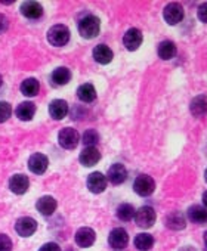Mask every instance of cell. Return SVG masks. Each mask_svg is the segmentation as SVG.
Masks as SVG:
<instances>
[{
    "label": "cell",
    "mask_w": 207,
    "mask_h": 251,
    "mask_svg": "<svg viewBox=\"0 0 207 251\" xmlns=\"http://www.w3.org/2000/svg\"><path fill=\"white\" fill-rule=\"evenodd\" d=\"M101 23L95 15H86L78 21V33L84 39H93L99 34Z\"/></svg>",
    "instance_id": "1"
},
{
    "label": "cell",
    "mask_w": 207,
    "mask_h": 251,
    "mask_svg": "<svg viewBox=\"0 0 207 251\" xmlns=\"http://www.w3.org/2000/svg\"><path fill=\"white\" fill-rule=\"evenodd\" d=\"M68 251H71V250H68Z\"/></svg>",
    "instance_id": "41"
},
{
    "label": "cell",
    "mask_w": 207,
    "mask_h": 251,
    "mask_svg": "<svg viewBox=\"0 0 207 251\" xmlns=\"http://www.w3.org/2000/svg\"><path fill=\"white\" fill-rule=\"evenodd\" d=\"M163 18L169 25H176L183 20V8L179 3H169L163 11Z\"/></svg>",
    "instance_id": "6"
},
{
    "label": "cell",
    "mask_w": 207,
    "mask_h": 251,
    "mask_svg": "<svg viewBox=\"0 0 207 251\" xmlns=\"http://www.w3.org/2000/svg\"><path fill=\"white\" fill-rule=\"evenodd\" d=\"M12 115V108L8 102L2 100L0 102V123H5L11 118Z\"/></svg>",
    "instance_id": "31"
},
{
    "label": "cell",
    "mask_w": 207,
    "mask_h": 251,
    "mask_svg": "<svg viewBox=\"0 0 207 251\" xmlns=\"http://www.w3.org/2000/svg\"><path fill=\"white\" fill-rule=\"evenodd\" d=\"M15 230L21 236H31L37 230V222L31 217H21L15 223Z\"/></svg>",
    "instance_id": "10"
},
{
    "label": "cell",
    "mask_w": 207,
    "mask_h": 251,
    "mask_svg": "<svg viewBox=\"0 0 207 251\" xmlns=\"http://www.w3.org/2000/svg\"><path fill=\"white\" fill-rule=\"evenodd\" d=\"M101 160V152L95 147H86L80 154V163L84 167H92Z\"/></svg>",
    "instance_id": "15"
},
{
    "label": "cell",
    "mask_w": 207,
    "mask_h": 251,
    "mask_svg": "<svg viewBox=\"0 0 207 251\" xmlns=\"http://www.w3.org/2000/svg\"><path fill=\"white\" fill-rule=\"evenodd\" d=\"M197 17L201 23H207V2L201 3L197 9Z\"/></svg>",
    "instance_id": "33"
},
{
    "label": "cell",
    "mask_w": 207,
    "mask_h": 251,
    "mask_svg": "<svg viewBox=\"0 0 207 251\" xmlns=\"http://www.w3.org/2000/svg\"><path fill=\"white\" fill-rule=\"evenodd\" d=\"M183 251H191V250H183Z\"/></svg>",
    "instance_id": "40"
},
{
    "label": "cell",
    "mask_w": 207,
    "mask_h": 251,
    "mask_svg": "<svg viewBox=\"0 0 207 251\" xmlns=\"http://www.w3.org/2000/svg\"><path fill=\"white\" fill-rule=\"evenodd\" d=\"M155 219H157V216H155V211L153 207L144 205L135 211V222L139 227H144V229L151 227L155 223Z\"/></svg>",
    "instance_id": "4"
},
{
    "label": "cell",
    "mask_w": 207,
    "mask_h": 251,
    "mask_svg": "<svg viewBox=\"0 0 207 251\" xmlns=\"http://www.w3.org/2000/svg\"><path fill=\"white\" fill-rule=\"evenodd\" d=\"M113 50L107 46V45H98L95 49H93V59L98 62V64H102V65H107L113 61Z\"/></svg>",
    "instance_id": "16"
},
{
    "label": "cell",
    "mask_w": 207,
    "mask_h": 251,
    "mask_svg": "<svg viewBox=\"0 0 207 251\" xmlns=\"http://www.w3.org/2000/svg\"><path fill=\"white\" fill-rule=\"evenodd\" d=\"M95 239H96V233L90 227H80L76 232V244L81 248H87L93 245Z\"/></svg>",
    "instance_id": "12"
},
{
    "label": "cell",
    "mask_w": 207,
    "mask_h": 251,
    "mask_svg": "<svg viewBox=\"0 0 207 251\" xmlns=\"http://www.w3.org/2000/svg\"><path fill=\"white\" fill-rule=\"evenodd\" d=\"M204 179H206V182H207V169H206V172H204Z\"/></svg>",
    "instance_id": "38"
},
{
    "label": "cell",
    "mask_w": 207,
    "mask_h": 251,
    "mask_svg": "<svg viewBox=\"0 0 207 251\" xmlns=\"http://www.w3.org/2000/svg\"><path fill=\"white\" fill-rule=\"evenodd\" d=\"M0 251H12V241L8 235L0 233Z\"/></svg>",
    "instance_id": "32"
},
{
    "label": "cell",
    "mask_w": 207,
    "mask_h": 251,
    "mask_svg": "<svg viewBox=\"0 0 207 251\" xmlns=\"http://www.w3.org/2000/svg\"><path fill=\"white\" fill-rule=\"evenodd\" d=\"M39 90H40V84L36 78H27L21 84V92L26 96H30V98L36 96L39 93Z\"/></svg>",
    "instance_id": "27"
},
{
    "label": "cell",
    "mask_w": 207,
    "mask_h": 251,
    "mask_svg": "<svg viewBox=\"0 0 207 251\" xmlns=\"http://www.w3.org/2000/svg\"><path fill=\"white\" fill-rule=\"evenodd\" d=\"M204 244H206V247H207V230L204 232Z\"/></svg>",
    "instance_id": "37"
},
{
    "label": "cell",
    "mask_w": 207,
    "mask_h": 251,
    "mask_svg": "<svg viewBox=\"0 0 207 251\" xmlns=\"http://www.w3.org/2000/svg\"><path fill=\"white\" fill-rule=\"evenodd\" d=\"M58 142L65 150H74L78 145V142H80V135H78V132L76 129L65 127V129H62L59 132Z\"/></svg>",
    "instance_id": "5"
},
{
    "label": "cell",
    "mask_w": 207,
    "mask_h": 251,
    "mask_svg": "<svg viewBox=\"0 0 207 251\" xmlns=\"http://www.w3.org/2000/svg\"><path fill=\"white\" fill-rule=\"evenodd\" d=\"M189 111L192 115L195 117H203L207 114V96L206 95H200L195 96L191 103H189Z\"/></svg>",
    "instance_id": "20"
},
{
    "label": "cell",
    "mask_w": 207,
    "mask_h": 251,
    "mask_svg": "<svg viewBox=\"0 0 207 251\" xmlns=\"http://www.w3.org/2000/svg\"><path fill=\"white\" fill-rule=\"evenodd\" d=\"M142 40H144V36L141 33V30L138 28H130L126 31V34L123 36V45L128 50H136L139 49V46L142 45Z\"/></svg>",
    "instance_id": "8"
},
{
    "label": "cell",
    "mask_w": 207,
    "mask_h": 251,
    "mask_svg": "<svg viewBox=\"0 0 207 251\" xmlns=\"http://www.w3.org/2000/svg\"><path fill=\"white\" fill-rule=\"evenodd\" d=\"M87 188L93 194H101L107 189V177L99 172L89 175L87 177Z\"/></svg>",
    "instance_id": "9"
},
{
    "label": "cell",
    "mask_w": 207,
    "mask_h": 251,
    "mask_svg": "<svg viewBox=\"0 0 207 251\" xmlns=\"http://www.w3.org/2000/svg\"><path fill=\"white\" fill-rule=\"evenodd\" d=\"M49 114L53 120H62L68 114V103L64 99H55L49 105Z\"/></svg>",
    "instance_id": "18"
},
{
    "label": "cell",
    "mask_w": 207,
    "mask_h": 251,
    "mask_svg": "<svg viewBox=\"0 0 207 251\" xmlns=\"http://www.w3.org/2000/svg\"><path fill=\"white\" fill-rule=\"evenodd\" d=\"M34 114H36V106L31 102H23L17 108V115L23 121H30L34 117Z\"/></svg>",
    "instance_id": "24"
},
{
    "label": "cell",
    "mask_w": 207,
    "mask_h": 251,
    "mask_svg": "<svg viewBox=\"0 0 207 251\" xmlns=\"http://www.w3.org/2000/svg\"><path fill=\"white\" fill-rule=\"evenodd\" d=\"M39 251H61V247L58 244H55V242H48Z\"/></svg>",
    "instance_id": "34"
},
{
    "label": "cell",
    "mask_w": 207,
    "mask_h": 251,
    "mask_svg": "<svg viewBox=\"0 0 207 251\" xmlns=\"http://www.w3.org/2000/svg\"><path fill=\"white\" fill-rule=\"evenodd\" d=\"M157 52H158V56L163 61H170L176 55V45L172 40H164V42H161L158 45Z\"/></svg>",
    "instance_id": "23"
},
{
    "label": "cell",
    "mask_w": 207,
    "mask_h": 251,
    "mask_svg": "<svg viewBox=\"0 0 207 251\" xmlns=\"http://www.w3.org/2000/svg\"><path fill=\"white\" fill-rule=\"evenodd\" d=\"M28 186H30V180H28V177L26 175H15L9 180V188L17 195L26 194L27 189H28Z\"/></svg>",
    "instance_id": "14"
},
{
    "label": "cell",
    "mask_w": 207,
    "mask_h": 251,
    "mask_svg": "<svg viewBox=\"0 0 207 251\" xmlns=\"http://www.w3.org/2000/svg\"><path fill=\"white\" fill-rule=\"evenodd\" d=\"M108 242L114 250H123L128 247L129 244V235L126 232V229L123 227H116L110 232L108 236Z\"/></svg>",
    "instance_id": "7"
},
{
    "label": "cell",
    "mask_w": 207,
    "mask_h": 251,
    "mask_svg": "<svg viewBox=\"0 0 207 251\" xmlns=\"http://www.w3.org/2000/svg\"><path fill=\"white\" fill-rule=\"evenodd\" d=\"M188 219L192 223L201 225V223H207V208L201 207V205H192L188 208Z\"/></svg>",
    "instance_id": "22"
},
{
    "label": "cell",
    "mask_w": 207,
    "mask_h": 251,
    "mask_svg": "<svg viewBox=\"0 0 207 251\" xmlns=\"http://www.w3.org/2000/svg\"><path fill=\"white\" fill-rule=\"evenodd\" d=\"M21 14L28 20H39L43 15V6L39 2H24L21 6Z\"/></svg>",
    "instance_id": "17"
},
{
    "label": "cell",
    "mask_w": 207,
    "mask_h": 251,
    "mask_svg": "<svg viewBox=\"0 0 207 251\" xmlns=\"http://www.w3.org/2000/svg\"><path fill=\"white\" fill-rule=\"evenodd\" d=\"M8 27H9V21H8V18H6L3 14H0V34L5 33V31L8 30Z\"/></svg>",
    "instance_id": "35"
},
{
    "label": "cell",
    "mask_w": 207,
    "mask_h": 251,
    "mask_svg": "<svg viewBox=\"0 0 207 251\" xmlns=\"http://www.w3.org/2000/svg\"><path fill=\"white\" fill-rule=\"evenodd\" d=\"M77 96L80 100L83 102H93L96 99V90L92 84L86 83V84H81L78 89H77Z\"/></svg>",
    "instance_id": "25"
},
{
    "label": "cell",
    "mask_w": 207,
    "mask_h": 251,
    "mask_svg": "<svg viewBox=\"0 0 207 251\" xmlns=\"http://www.w3.org/2000/svg\"><path fill=\"white\" fill-rule=\"evenodd\" d=\"M48 164H49V161H48L46 155H43V154H34L28 160V169L34 175H43L48 169Z\"/></svg>",
    "instance_id": "13"
},
{
    "label": "cell",
    "mask_w": 207,
    "mask_h": 251,
    "mask_svg": "<svg viewBox=\"0 0 207 251\" xmlns=\"http://www.w3.org/2000/svg\"><path fill=\"white\" fill-rule=\"evenodd\" d=\"M166 226L173 230H181L186 226V220L181 211H173L166 216Z\"/></svg>",
    "instance_id": "21"
},
{
    "label": "cell",
    "mask_w": 207,
    "mask_h": 251,
    "mask_svg": "<svg viewBox=\"0 0 207 251\" xmlns=\"http://www.w3.org/2000/svg\"><path fill=\"white\" fill-rule=\"evenodd\" d=\"M48 40L52 46H56V48H61V46H65L70 40V30L68 27L62 25V24H58V25H53L49 31H48Z\"/></svg>",
    "instance_id": "2"
},
{
    "label": "cell",
    "mask_w": 207,
    "mask_h": 251,
    "mask_svg": "<svg viewBox=\"0 0 207 251\" xmlns=\"http://www.w3.org/2000/svg\"><path fill=\"white\" fill-rule=\"evenodd\" d=\"M37 211L43 216H52L56 210V200L51 195H46V197H42L37 204Z\"/></svg>",
    "instance_id": "19"
},
{
    "label": "cell",
    "mask_w": 207,
    "mask_h": 251,
    "mask_svg": "<svg viewBox=\"0 0 207 251\" xmlns=\"http://www.w3.org/2000/svg\"><path fill=\"white\" fill-rule=\"evenodd\" d=\"M135 211L132 204H120L117 207V217L123 222H129L135 217Z\"/></svg>",
    "instance_id": "29"
},
{
    "label": "cell",
    "mask_w": 207,
    "mask_h": 251,
    "mask_svg": "<svg viewBox=\"0 0 207 251\" xmlns=\"http://www.w3.org/2000/svg\"><path fill=\"white\" fill-rule=\"evenodd\" d=\"M70 78H71V73H70V70L65 68V67H59V68H56V70L52 73V81H53L55 84H58V86L67 84V83L70 81Z\"/></svg>",
    "instance_id": "26"
},
{
    "label": "cell",
    "mask_w": 207,
    "mask_h": 251,
    "mask_svg": "<svg viewBox=\"0 0 207 251\" xmlns=\"http://www.w3.org/2000/svg\"><path fill=\"white\" fill-rule=\"evenodd\" d=\"M0 87H2V75H0Z\"/></svg>",
    "instance_id": "39"
},
{
    "label": "cell",
    "mask_w": 207,
    "mask_h": 251,
    "mask_svg": "<svg viewBox=\"0 0 207 251\" xmlns=\"http://www.w3.org/2000/svg\"><path fill=\"white\" fill-rule=\"evenodd\" d=\"M155 189V182L148 175H139L133 182V191L141 197H150Z\"/></svg>",
    "instance_id": "3"
},
{
    "label": "cell",
    "mask_w": 207,
    "mask_h": 251,
    "mask_svg": "<svg viewBox=\"0 0 207 251\" xmlns=\"http://www.w3.org/2000/svg\"><path fill=\"white\" fill-rule=\"evenodd\" d=\"M81 142L86 145V147H95L98 142H99V135L96 130L90 129V130H86L81 136Z\"/></svg>",
    "instance_id": "30"
},
{
    "label": "cell",
    "mask_w": 207,
    "mask_h": 251,
    "mask_svg": "<svg viewBox=\"0 0 207 251\" xmlns=\"http://www.w3.org/2000/svg\"><path fill=\"white\" fill-rule=\"evenodd\" d=\"M203 202H204V207L207 208V191L203 194Z\"/></svg>",
    "instance_id": "36"
},
{
    "label": "cell",
    "mask_w": 207,
    "mask_h": 251,
    "mask_svg": "<svg viewBox=\"0 0 207 251\" xmlns=\"http://www.w3.org/2000/svg\"><path fill=\"white\" fill-rule=\"evenodd\" d=\"M128 179V170L123 164H113L108 169L107 173V180H110L113 185H122Z\"/></svg>",
    "instance_id": "11"
},
{
    "label": "cell",
    "mask_w": 207,
    "mask_h": 251,
    "mask_svg": "<svg viewBox=\"0 0 207 251\" xmlns=\"http://www.w3.org/2000/svg\"><path fill=\"white\" fill-rule=\"evenodd\" d=\"M153 245H154V238L150 233H139L135 238V247L139 251H148L153 248Z\"/></svg>",
    "instance_id": "28"
}]
</instances>
